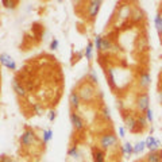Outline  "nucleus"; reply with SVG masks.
Here are the masks:
<instances>
[{"instance_id":"nucleus-1","label":"nucleus","mask_w":162,"mask_h":162,"mask_svg":"<svg viewBox=\"0 0 162 162\" xmlns=\"http://www.w3.org/2000/svg\"><path fill=\"white\" fill-rule=\"evenodd\" d=\"M77 92H78L80 97H81V102H85V103L93 102L96 97L95 85H92V84L88 83V81L81 84V85L78 86V89H77Z\"/></svg>"},{"instance_id":"nucleus-2","label":"nucleus","mask_w":162,"mask_h":162,"mask_svg":"<svg viewBox=\"0 0 162 162\" xmlns=\"http://www.w3.org/2000/svg\"><path fill=\"white\" fill-rule=\"evenodd\" d=\"M99 145H100V149L103 150H108L112 149L118 145V135H115L114 132H105L103 134L100 139H99Z\"/></svg>"},{"instance_id":"nucleus-3","label":"nucleus","mask_w":162,"mask_h":162,"mask_svg":"<svg viewBox=\"0 0 162 162\" xmlns=\"http://www.w3.org/2000/svg\"><path fill=\"white\" fill-rule=\"evenodd\" d=\"M19 142H20V146L22 147H30V146H32L34 143L39 142V139L34 131L30 130V128H26L22 132V135H20Z\"/></svg>"},{"instance_id":"nucleus-4","label":"nucleus","mask_w":162,"mask_h":162,"mask_svg":"<svg viewBox=\"0 0 162 162\" xmlns=\"http://www.w3.org/2000/svg\"><path fill=\"white\" fill-rule=\"evenodd\" d=\"M137 109L139 112H145L149 109V105H150V97H149V93L147 92H142L137 96Z\"/></svg>"},{"instance_id":"nucleus-5","label":"nucleus","mask_w":162,"mask_h":162,"mask_svg":"<svg viewBox=\"0 0 162 162\" xmlns=\"http://www.w3.org/2000/svg\"><path fill=\"white\" fill-rule=\"evenodd\" d=\"M70 123H72V126H73V128L76 131H83L84 128H85V126H86L85 122H84V119L81 118L76 111L70 112Z\"/></svg>"},{"instance_id":"nucleus-6","label":"nucleus","mask_w":162,"mask_h":162,"mask_svg":"<svg viewBox=\"0 0 162 162\" xmlns=\"http://www.w3.org/2000/svg\"><path fill=\"white\" fill-rule=\"evenodd\" d=\"M102 4L103 3L100 1V0H93V1H89V4H88V18L91 20H93L96 16H97Z\"/></svg>"},{"instance_id":"nucleus-7","label":"nucleus","mask_w":162,"mask_h":162,"mask_svg":"<svg viewBox=\"0 0 162 162\" xmlns=\"http://www.w3.org/2000/svg\"><path fill=\"white\" fill-rule=\"evenodd\" d=\"M0 62H1V65H3V66H6L7 69H10V70H16V64H15V61H14V58L10 57L8 54H6V53L0 54Z\"/></svg>"},{"instance_id":"nucleus-8","label":"nucleus","mask_w":162,"mask_h":162,"mask_svg":"<svg viewBox=\"0 0 162 162\" xmlns=\"http://www.w3.org/2000/svg\"><path fill=\"white\" fill-rule=\"evenodd\" d=\"M69 104H70V108L73 111H77L81 105V97H80L78 92L77 91H72L69 95Z\"/></svg>"},{"instance_id":"nucleus-9","label":"nucleus","mask_w":162,"mask_h":162,"mask_svg":"<svg viewBox=\"0 0 162 162\" xmlns=\"http://www.w3.org/2000/svg\"><path fill=\"white\" fill-rule=\"evenodd\" d=\"M124 122H126V126L127 128L131 131V132H138V118H135L134 115H127V116H124Z\"/></svg>"},{"instance_id":"nucleus-10","label":"nucleus","mask_w":162,"mask_h":162,"mask_svg":"<svg viewBox=\"0 0 162 162\" xmlns=\"http://www.w3.org/2000/svg\"><path fill=\"white\" fill-rule=\"evenodd\" d=\"M159 147H161V142H159L156 137H153V135L147 137V139H146V149H149L150 151H158Z\"/></svg>"},{"instance_id":"nucleus-11","label":"nucleus","mask_w":162,"mask_h":162,"mask_svg":"<svg viewBox=\"0 0 162 162\" xmlns=\"http://www.w3.org/2000/svg\"><path fill=\"white\" fill-rule=\"evenodd\" d=\"M150 84H151V76H150L149 72H145V73H142L139 76V80H138V85H139V88L142 89H146L150 86Z\"/></svg>"},{"instance_id":"nucleus-12","label":"nucleus","mask_w":162,"mask_h":162,"mask_svg":"<svg viewBox=\"0 0 162 162\" xmlns=\"http://www.w3.org/2000/svg\"><path fill=\"white\" fill-rule=\"evenodd\" d=\"M11 84H12L14 92H15L18 96H20V97H24V96H27V91H26V88L16 78H14L12 81H11Z\"/></svg>"},{"instance_id":"nucleus-13","label":"nucleus","mask_w":162,"mask_h":162,"mask_svg":"<svg viewBox=\"0 0 162 162\" xmlns=\"http://www.w3.org/2000/svg\"><path fill=\"white\" fill-rule=\"evenodd\" d=\"M92 157H93V162H105V153L103 149L95 147L92 153Z\"/></svg>"},{"instance_id":"nucleus-14","label":"nucleus","mask_w":162,"mask_h":162,"mask_svg":"<svg viewBox=\"0 0 162 162\" xmlns=\"http://www.w3.org/2000/svg\"><path fill=\"white\" fill-rule=\"evenodd\" d=\"M146 162H162L161 150H158V151H150L146 156Z\"/></svg>"},{"instance_id":"nucleus-15","label":"nucleus","mask_w":162,"mask_h":162,"mask_svg":"<svg viewBox=\"0 0 162 162\" xmlns=\"http://www.w3.org/2000/svg\"><path fill=\"white\" fill-rule=\"evenodd\" d=\"M131 20H132L134 23L137 22H140V20L143 19V12L140 11V8H138V7H135V8H132L131 10Z\"/></svg>"},{"instance_id":"nucleus-16","label":"nucleus","mask_w":162,"mask_h":162,"mask_svg":"<svg viewBox=\"0 0 162 162\" xmlns=\"http://www.w3.org/2000/svg\"><path fill=\"white\" fill-rule=\"evenodd\" d=\"M68 156L70 157V158H73V159H80L81 158V151H80L78 146H72L69 150H68Z\"/></svg>"},{"instance_id":"nucleus-17","label":"nucleus","mask_w":162,"mask_h":162,"mask_svg":"<svg viewBox=\"0 0 162 162\" xmlns=\"http://www.w3.org/2000/svg\"><path fill=\"white\" fill-rule=\"evenodd\" d=\"M93 49H95V45H93V42H88L85 50H84V57L86 58V61L92 60V57H93Z\"/></svg>"},{"instance_id":"nucleus-18","label":"nucleus","mask_w":162,"mask_h":162,"mask_svg":"<svg viewBox=\"0 0 162 162\" xmlns=\"http://www.w3.org/2000/svg\"><path fill=\"white\" fill-rule=\"evenodd\" d=\"M112 48H114V43H112L111 39L109 38H103L102 51H104V53H109V51L112 50Z\"/></svg>"},{"instance_id":"nucleus-19","label":"nucleus","mask_w":162,"mask_h":162,"mask_svg":"<svg viewBox=\"0 0 162 162\" xmlns=\"http://www.w3.org/2000/svg\"><path fill=\"white\" fill-rule=\"evenodd\" d=\"M119 16L126 19V18H131V8L128 6H122L119 8Z\"/></svg>"},{"instance_id":"nucleus-20","label":"nucleus","mask_w":162,"mask_h":162,"mask_svg":"<svg viewBox=\"0 0 162 162\" xmlns=\"http://www.w3.org/2000/svg\"><path fill=\"white\" fill-rule=\"evenodd\" d=\"M86 81L88 83H91L92 85H96L97 84V74H96V72L93 69H89V72H88V74H86Z\"/></svg>"},{"instance_id":"nucleus-21","label":"nucleus","mask_w":162,"mask_h":162,"mask_svg":"<svg viewBox=\"0 0 162 162\" xmlns=\"http://www.w3.org/2000/svg\"><path fill=\"white\" fill-rule=\"evenodd\" d=\"M51 138H53V131L50 128L43 130V132H42V142H43V145H48L51 140Z\"/></svg>"},{"instance_id":"nucleus-22","label":"nucleus","mask_w":162,"mask_h":162,"mask_svg":"<svg viewBox=\"0 0 162 162\" xmlns=\"http://www.w3.org/2000/svg\"><path fill=\"white\" fill-rule=\"evenodd\" d=\"M146 149V140H140L134 145V154H140L143 150Z\"/></svg>"},{"instance_id":"nucleus-23","label":"nucleus","mask_w":162,"mask_h":162,"mask_svg":"<svg viewBox=\"0 0 162 162\" xmlns=\"http://www.w3.org/2000/svg\"><path fill=\"white\" fill-rule=\"evenodd\" d=\"M122 153H123V154H127V156L134 154V145H131L130 142H126L123 145V147H122Z\"/></svg>"},{"instance_id":"nucleus-24","label":"nucleus","mask_w":162,"mask_h":162,"mask_svg":"<svg viewBox=\"0 0 162 162\" xmlns=\"http://www.w3.org/2000/svg\"><path fill=\"white\" fill-rule=\"evenodd\" d=\"M154 24H156V29H157V31H158V34L162 35V16L159 15V14L154 18Z\"/></svg>"},{"instance_id":"nucleus-25","label":"nucleus","mask_w":162,"mask_h":162,"mask_svg":"<svg viewBox=\"0 0 162 162\" xmlns=\"http://www.w3.org/2000/svg\"><path fill=\"white\" fill-rule=\"evenodd\" d=\"M93 45H95V49L97 51H102V45H103V37L102 35H96L93 38Z\"/></svg>"},{"instance_id":"nucleus-26","label":"nucleus","mask_w":162,"mask_h":162,"mask_svg":"<svg viewBox=\"0 0 162 162\" xmlns=\"http://www.w3.org/2000/svg\"><path fill=\"white\" fill-rule=\"evenodd\" d=\"M107 76H108V80H109L111 85L115 86V69H112V68L107 69Z\"/></svg>"},{"instance_id":"nucleus-27","label":"nucleus","mask_w":162,"mask_h":162,"mask_svg":"<svg viewBox=\"0 0 162 162\" xmlns=\"http://www.w3.org/2000/svg\"><path fill=\"white\" fill-rule=\"evenodd\" d=\"M147 123H149V120H147V119H146V116H145V115H140L139 118H138V126H139L140 128L146 127V126H147Z\"/></svg>"},{"instance_id":"nucleus-28","label":"nucleus","mask_w":162,"mask_h":162,"mask_svg":"<svg viewBox=\"0 0 162 162\" xmlns=\"http://www.w3.org/2000/svg\"><path fill=\"white\" fill-rule=\"evenodd\" d=\"M102 115H103V118H104L105 120H108V119L111 118V111H109V108H108V107H103Z\"/></svg>"},{"instance_id":"nucleus-29","label":"nucleus","mask_w":162,"mask_h":162,"mask_svg":"<svg viewBox=\"0 0 162 162\" xmlns=\"http://www.w3.org/2000/svg\"><path fill=\"white\" fill-rule=\"evenodd\" d=\"M145 116H146V119H147L149 122H153V120H154V114H153V109H151V108H149V109L145 112Z\"/></svg>"},{"instance_id":"nucleus-30","label":"nucleus","mask_w":162,"mask_h":162,"mask_svg":"<svg viewBox=\"0 0 162 162\" xmlns=\"http://www.w3.org/2000/svg\"><path fill=\"white\" fill-rule=\"evenodd\" d=\"M42 108H43V107H42L41 103H35V104L32 105V109H34L35 114H41V112H42Z\"/></svg>"},{"instance_id":"nucleus-31","label":"nucleus","mask_w":162,"mask_h":162,"mask_svg":"<svg viewBox=\"0 0 162 162\" xmlns=\"http://www.w3.org/2000/svg\"><path fill=\"white\" fill-rule=\"evenodd\" d=\"M58 45H60V43H58V39L54 38L53 41H51V43H50V49H51V50H57V49H58Z\"/></svg>"},{"instance_id":"nucleus-32","label":"nucleus","mask_w":162,"mask_h":162,"mask_svg":"<svg viewBox=\"0 0 162 162\" xmlns=\"http://www.w3.org/2000/svg\"><path fill=\"white\" fill-rule=\"evenodd\" d=\"M57 118V112L55 111H50L49 112V120L50 122H54V119Z\"/></svg>"},{"instance_id":"nucleus-33","label":"nucleus","mask_w":162,"mask_h":162,"mask_svg":"<svg viewBox=\"0 0 162 162\" xmlns=\"http://www.w3.org/2000/svg\"><path fill=\"white\" fill-rule=\"evenodd\" d=\"M1 162H14V161L11 159V157H8V156H6V154H3V156H1Z\"/></svg>"},{"instance_id":"nucleus-34","label":"nucleus","mask_w":162,"mask_h":162,"mask_svg":"<svg viewBox=\"0 0 162 162\" xmlns=\"http://www.w3.org/2000/svg\"><path fill=\"white\" fill-rule=\"evenodd\" d=\"M119 137L120 138L126 137V130H124V127H119Z\"/></svg>"},{"instance_id":"nucleus-35","label":"nucleus","mask_w":162,"mask_h":162,"mask_svg":"<svg viewBox=\"0 0 162 162\" xmlns=\"http://www.w3.org/2000/svg\"><path fill=\"white\" fill-rule=\"evenodd\" d=\"M118 108H120V109H124V103H123V102H118Z\"/></svg>"},{"instance_id":"nucleus-36","label":"nucleus","mask_w":162,"mask_h":162,"mask_svg":"<svg viewBox=\"0 0 162 162\" xmlns=\"http://www.w3.org/2000/svg\"><path fill=\"white\" fill-rule=\"evenodd\" d=\"M158 100H159V103L162 104V91H161V92H158Z\"/></svg>"},{"instance_id":"nucleus-37","label":"nucleus","mask_w":162,"mask_h":162,"mask_svg":"<svg viewBox=\"0 0 162 162\" xmlns=\"http://www.w3.org/2000/svg\"><path fill=\"white\" fill-rule=\"evenodd\" d=\"M161 154H162V150H161Z\"/></svg>"}]
</instances>
